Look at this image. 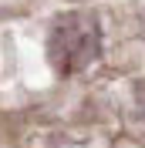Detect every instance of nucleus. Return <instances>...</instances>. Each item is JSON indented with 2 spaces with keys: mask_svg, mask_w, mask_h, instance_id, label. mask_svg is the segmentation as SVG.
<instances>
[{
  "mask_svg": "<svg viewBox=\"0 0 145 148\" xmlns=\"http://www.w3.org/2000/svg\"><path fill=\"white\" fill-rule=\"evenodd\" d=\"M98 54H101V30L91 14L71 10L54 20L51 37H47V57L57 74L84 71Z\"/></svg>",
  "mask_w": 145,
  "mask_h": 148,
  "instance_id": "obj_1",
  "label": "nucleus"
},
{
  "mask_svg": "<svg viewBox=\"0 0 145 148\" xmlns=\"http://www.w3.org/2000/svg\"><path fill=\"white\" fill-rule=\"evenodd\" d=\"M138 98H142V108H145V84H142V91H138Z\"/></svg>",
  "mask_w": 145,
  "mask_h": 148,
  "instance_id": "obj_2",
  "label": "nucleus"
}]
</instances>
